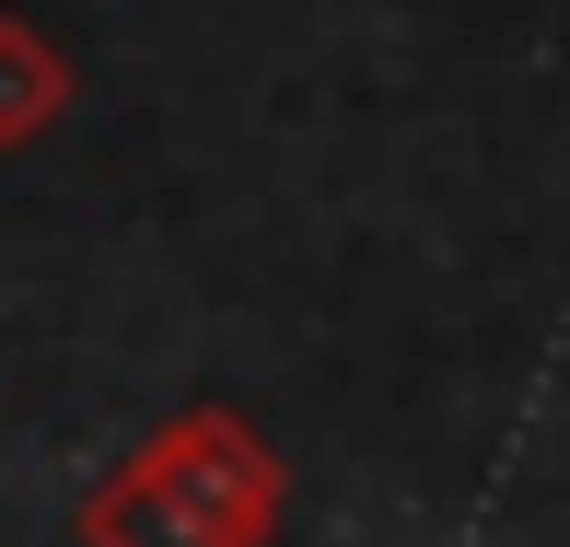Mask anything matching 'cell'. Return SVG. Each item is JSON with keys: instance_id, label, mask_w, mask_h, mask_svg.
<instances>
[{"instance_id": "1", "label": "cell", "mask_w": 570, "mask_h": 547, "mask_svg": "<svg viewBox=\"0 0 570 547\" xmlns=\"http://www.w3.org/2000/svg\"><path fill=\"white\" fill-rule=\"evenodd\" d=\"M279 512H292V466L256 442L245 408H175L70 512V547H268Z\"/></svg>"}, {"instance_id": "2", "label": "cell", "mask_w": 570, "mask_h": 547, "mask_svg": "<svg viewBox=\"0 0 570 547\" xmlns=\"http://www.w3.org/2000/svg\"><path fill=\"white\" fill-rule=\"evenodd\" d=\"M59 117H70V47L47 36V23L0 12V152L47 140Z\"/></svg>"}]
</instances>
